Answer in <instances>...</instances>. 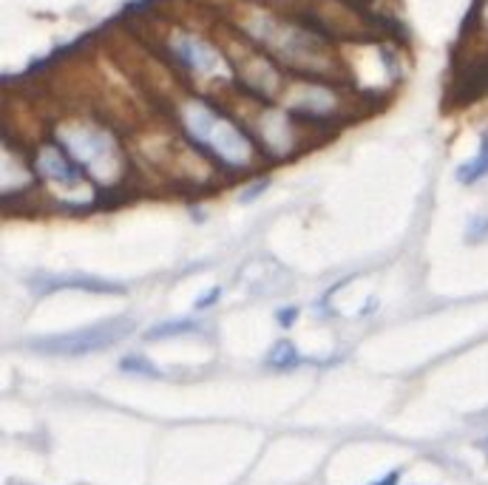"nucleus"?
I'll return each mask as SVG.
<instances>
[{
    "label": "nucleus",
    "instance_id": "obj_1",
    "mask_svg": "<svg viewBox=\"0 0 488 485\" xmlns=\"http://www.w3.org/2000/svg\"><path fill=\"white\" fill-rule=\"evenodd\" d=\"M185 125L202 145H207L210 151H216L224 162L244 165L250 160L248 136H244L233 122H227L216 111H210L205 103H191L185 108Z\"/></svg>",
    "mask_w": 488,
    "mask_h": 485
},
{
    "label": "nucleus",
    "instance_id": "obj_2",
    "mask_svg": "<svg viewBox=\"0 0 488 485\" xmlns=\"http://www.w3.org/2000/svg\"><path fill=\"white\" fill-rule=\"evenodd\" d=\"M131 333H134L131 318H111V321H102V324H91V326H85V330H74L66 335L32 341V349L49 352V355H85V352L109 349Z\"/></svg>",
    "mask_w": 488,
    "mask_h": 485
},
{
    "label": "nucleus",
    "instance_id": "obj_3",
    "mask_svg": "<svg viewBox=\"0 0 488 485\" xmlns=\"http://www.w3.org/2000/svg\"><path fill=\"white\" fill-rule=\"evenodd\" d=\"M174 49H176L179 60L185 62V66H191L193 71H199V74H224L222 54L213 49V45H207L205 40H199V37L179 35L174 40Z\"/></svg>",
    "mask_w": 488,
    "mask_h": 485
},
{
    "label": "nucleus",
    "instance_id": "obj_4",
    "mask_svg": "<svg viewBox=\"0 0 488 485\" xmlns=\"http://www.w3.org/2000/svg\"><path fill=\"white\" fill-rule=\"evenodd\" d=\"M66 145L74 151L80 162H85L91 170H94L97 162H111V139L94 131V128H80V131H66Z\"/></svg>",
    "mask_w": 488,
    "mask_h": 485
},
{
    "label": "nucleus",
    "instance_id": "obj_5",
    "mask_svg": "<svg viewBox=\"0 0 488 485\" xmlns=\"http://www.w3.org/2000/svg\"><path fill=\"white\" fill-rule=\"evenodd\" d=\"M37 174L43 179H49L52 185H63V187H77L83 182L80 179L83 177L80 168L74 165L69 156L60 151V148H54V145L43 148L37 153Z\"/></svg>",
    "mask_w": 488,
    "mask_h": 485
},
{
    "label": "nucleus",
    "instance_id": "obj_6",
    "mask_svg": "<svg viewBox=\"0 0 488 485\" xmlns=\"http://www.w3.org/2000/svg\"><path fill=\"white\" fill-rule=\"evenodd\" d=\"M54 290H85V292H117L122 295V284L102 281L94 275H43L37 278V292H54Z\"/></svg>",
    "mask_w": 488,
    "mask_h": 485
},
{
    "label": "nucleus",
    "instance_id": "obj_7",
    "mask_svg": "<svg viewBox=\"0 0 488 485\" xmlns=\"http://www.w3.org/2000/svg\"><path fill=\"white\" fill-rule=\"evenodd\" d=\"M483 177H488V131H485L483 139H480V153H477L471 162H466V165L457 168V179H460L463 185H475V182H480Z\"/></svg>",
    "mask_w": 488,
    "mask_h": 485
},
{
    "label": "nucleus",
    "instance_id": "obj_8",
    "mask_svg": "<svg viewBox=\"0 0 488 485\" xmlns=\"http://www.w3.org/2000/svg\"><path fill=\"white\" fill-rule=\"evenodd\" d=\"M267 364L272 369H296L301 364V355L289 341H279L276 347H272V352L267 355Z\"/></svg>",
    "mask_w": 488,
    "mask_h": 485
},
{
    "label": "nucleus",
    "instance_id": "obj_9",
    "mask_svg": "<svg viewBox=\"0 0 488 485\" xmlns=\"http://www.w3.org/2000/svg\"><path fill=\"white\" fill-rule=\"evenodd\" d=\"M191 330H199V324L193 321H167V324H159L154 326L145 338L154 341V338H165V335H179V333H191Z\"/></svg>",
    "mask_w": 488,
    "mask_h": 485
},
{
    "label": "nucleus",
    "instance_id": "obj_10",
    "mask_svg": "<svg viewBox=\"0 0 488 485\" xmlns=\"http://www.w3.org/2000/svg\"><path fill=\"white\" fill-rule=\"evenodd\" d=\"M126 372H140V374H159V369L154 364H148L142 355H131V358H122L119 364Z\"/></svg>",
    "mask_w": 488,
    "mask_h": 485
},
{
    "label": "nucleus",
    "instance_id": "obj_11",
    "mask_svg": "<svg viewBox=\"0 0 488 485\" xmlns=\"http://www.w3.org/2000/svg\"><path fill=\"white\" fill-rule=\"evenodd\" d=\"M298 321V309L296 307H289V309H279V324L284 326V330H287V326H293Z\"/></svg>",
    "mask_w": 488,
    "mask_h": 485
},
{
    "label": "nucleus",
    "instance_id": "obj_12",
    "mask_svg": "<svg viewBox=\"0 0 488 485\" xmlns=\"http://www.w3.org/2000/svg\"><path fill=\"white\" fill-rule=\"evenodd\" d=\"M398 480H401V472L394 468V472H389L384 480H378V482H372V485H398Z\"/></svg>",
    "mask_w": 488,
    "mask_h": 485
},
{
    "label": "nucleus",
    "instance_id": "obj_13",
    "mask_svg": "<svg viewBox=\"0 0 488 485\" xmlns=\"http://www.w3.org/2000/svg\"><path fill=\"white\" fill-rule=\"evenodd\" d=\"M219 292H222V290H213V292L207 295V299H202V301H196V309H202V307L213 304V301H216V299H219Z\"/></svg>",
    "mask_w": 488,
    "mask_h": 485
}]
</instances>
